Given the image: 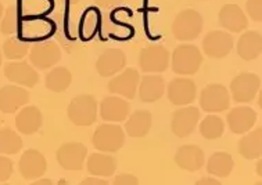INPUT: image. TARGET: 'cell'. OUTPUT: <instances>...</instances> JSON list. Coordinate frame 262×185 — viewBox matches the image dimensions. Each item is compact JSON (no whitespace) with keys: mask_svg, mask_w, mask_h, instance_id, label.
Listing matches in <instances>:
<instances>
[{"mask_svg":"<svg viewBox=\"0 0 262 185\" xmlns=\"http://www.w3.org/2000/svg\"><path fill=\"white\" fill-rule=\"evenodd\" d=\"M172 71L177 75L191 76L197 73L203 64L200 48L193 44H179L172 52Z\"/></svg>","mask_w":262,"mask_h":185,"instance_id":"cell-1","label":"cell"},{"mask_svg":"<svg viewBox=\"0 0 262 185\" xmlns=\"http://www.w3.org/2000/svg\"><path fill=\"white\" fill-rule=\"evenodd\" d=\"M204 27V19L199 11L187 9L181 11L172 24V34L181 42H191L200 36Z\"/></svg>","mask_w":262,"mask_h":185,"instance_id":"cell-2","label":"cell"},{"mask_svg":"<svg viewBox=\"0 0 262 185\" xmlns=\"http://www.w3.org/2000/svg\"><path fill=\"white\" fill-rule=\"evenodd\" d=\"M67 115L75 126L88 127L97 119V101L91 94L78 95L68 105Z\"/></svg>","mask_w":262,"mask_h":185,"instance_id":"cell-3","label":"cell"},{"mask_svg":"<svg viewBox=\"0 0 262 185\" xmlns=\"http://www.w3.org/2000/svg\"><path fill=\"white\" fill-rule=\"evenodd\" d=\"M92 144L100 152H108V153L118 152L125 144L124 130L121 126L114 123L101 124L96 128Z\"/></svg>","mask_w":262,"mask_h":185,"instance_id":"cell-4","label":"cell"},{"mask_svg":"<svg viewBox=\"0 0 262 185\" xmlns=\"http://www.w3.org/2000/svg\"><path fill=\"white\" fill-rule=\"evenodd\" d=\"M261 89V77L251 72H242L230 82V93L238 104L250 102Z\"/></svg>","mask_w":262,"mask_h":185,"instance_id":"cell-5","label":"cell"},{"mask_svg":"<svg viewBox=\"0 0 262 185\" xmlns=\"http://www.w3.org/2000/svg\"><path fill=\"white\" fill-rule=\"evenodd\" d=\"M200 107L205 112H224L230 107V97L226 87L220 83L205 86L200 93Z\"/></svg>","mask_w":262,"mask_h":185,"instance_id":"cell-6","label":"cell"},{"mask_svg":"<svg viewBox=\"0 0 262 185\" xmlns=\"http://www.w3.org/2000/svg\"><path fill=\"white\" fill-rule=\"evenodd\" d=\"M61 60V48L52 40L40 42L29 47V61L38 69H49Z\"/></svg>","mask_w":262,"mask_h":185,"instance_id":"cell-7","label":"cell"},{"mask_svg":"<svg viewBox=\"0 0 262 185\" xmlns=\"http://www.w3.org/2000/svg\"><path fill=\"white\" fill-rule=\"evenodd\" d=\"M139 65L146 73H161L169 65V51L164 46H148L139 54Z\"/></svg>","mask_w":262,"mask_h":185,"instance_id":"cell-8","label":"cell"},{"mask_svg":"<svg viewBox=\"0 0 262 185\" xmlns=\"http://www.w3.org/2000/svg\"><path fill=\"white\" fill-rule=\"evenodd\" d=\"M88 155V149L81 143H66L56 152L58 165L68 171L82 170L83 162Z\"/></svg>","mask_w":262,"mask_h":185,"instance_id":"cell-9","label":"cell"},{"mask_svg":"<svg viewBox=\"0 0 262 185\" xmlns=\"http://www.w3.org/2000/svg\"><path fill=\"white\" fill-rule=\"evenodd\" d=\"M233 36L225 31H211L203 39V51L211 58L221 60L233 48Z\"/></svg>","mask_w":262,"mask_h":185,"instance_id":"cell-10","label":"cell"},{"mask_svg":"<svg viewBox=\"0 0 262 185\" xmlns=\"http://www.w3.org/2000/svg\"><path fill=\"white\" fill-rule=\"evenodd\" d=\"M200 120V111L195 107H183L172 114L171 130L177 137L185 138L194 131Z\"/></svg>","mask_w":262,"mask_h":185,"instance_id":"cell-11","label":"cell"},{"mask_svg":"<svg viewBox=\"0 0 262 185\" xmlns=\"http://www.w3.org/2000/svg\"><path fill=\"white\" fill-rule=\"evenodd\" d=\"M139 82H140L139 72L135 68H128L108 82V90L113 94L124 97L125 100H134L136 97Z\"/></svg>","mask_w":262,"mask_h":185,"instance_id":"cell-12","label":"cell"},{"mask_svg":"<svg viewBox=\"0 0 262 185\" xmlns=\"http://www.w3.org/2000/svg\"><path fill=\"white\" fill-rule=\"evenodd\" d=\"M197 86L187 77H175L168 86V100L177 107H186L195 100Z\"/></svg>","mask_w":262,"mask_h":185,"instance_id":"cell-13","label":"cell"},{"mask_svg":"<svg viewBox=\"0 0 262 185\" xmlns=\"http://www.w3.org/2000/svg\"><path fill=\"white\" fill-rule=\"evenodd\" d=\"M18 169L25 180H36L46 173L48 163L42 152L38 149H27L19 159Z\"/></svg>","mask_w":262,"mask_h":185,"instance_id":"cell-14","label":"cell"},{"mask_svg":"<svg viewBox=\"0 0 262 185\" xmlns=\"http://www.w3.org/2000/svg\"><path fill=\"white\" fill-rule=\"evenodd\" d=\"M5 76L10 82L29 89L39 83V73L27 61L9 62L5 67Z\"/></svg>","mask_w":262,"mask_h":185,"instance_id":"cell-15","label":"cell"},{"mask_svg":"<svg viewBox=\"0 0 262 185\" xmlns=\"http://www.w3.org/2000/svg\"><path fill=\"white\" fill-rule=\"evenodd\" d=\"M126 65V56L119 48H107L96 62V71L103 77H110L122 71Z\"/></svg>","mask_w":262,"mask_h":185,"instance_id":"cell-16","label":"cell"},{"mask_svg":"<svg viewBox=\"0 0 262 185\" xmlns=\"http://www.w3.org/2000/svg\"><path fill=\"white\" fill-rule=\"evenodd\" d=\"M29 93L19 86H5L0 89V111L5 114H14L28 104Z\"/></svg>","mask_w":262,"mask_h":185,"instance_id":"cell-17","label":"cell"},{"mask_svg":"<svg viewBox=\"0 0 262 185\" xmlns=\"http://www.w3.org/2000/svg\"><path fill=\"white\" fill-rule=\"evenodd\" d=\"M257 120V114L250 107H236L226 116L230 131L234 134H244L250 131Z\"/></svg>","mask_w":262,"mask_h":185,"instance_id":"cell-18","label":"cell"},{"mask_svg":"<svg viewBox=\"0 0 262 185\" xmlns=\"http://www.w3.org/2000/svg\"><path fill=\"white\" fill-rule=\"evenodd\" d=\"M130 107L126 102V100L115 95H108L103 98L100 104V116L105 122H124L125 119L129 116Z\"/></svg>","mask_w":262,"mask_h":185,"instance_id":"cell-19","label":"cell"},{"mask_svg":"<svg viewBox=\"0 0 262 185\" xmlns=\"http://www.w3.org/2000/svg\"><path fill=\"white\" fill-rule=\"evenodd\" d=\"M204 151L199 145H191V144L183 145L178 149L175 155V163L178 166L190 173L200 170L204 166Z\"/></svg>","mask_w":262,"mask_h":185,"instance_id":"cell-20","label":"cell"},{"mask_svg":"<svg viewBox=\"0 0 262 185\" xmlns=\"http://www.w3.org/2000/svg\"><path fill=\"white\" fill-rule=\"evenodd\" d=\"M220 24L230 32L238 34L247 29L248 19L247 15L237 5H225L220 11Z\"/></svg>","mask_w":262,"mask_h":185,"instance_id":"cell-21","label":"cell"},{"mask_svg":"<svg viewBox=\"0 0 262 185\" xmlns=\"http://www.w3.org/2000/svg\"><path fill=\"white\" fill-rule=\"evenodd\" d=\"M42 112L34 105L23 108L18 112V115L15 116V127L19 133L25 134V136L36 133L42 126Z\"/></svg>","mask_w":262,"mask_h":185,"instance_id":"cell-22","label":"cell"},{"mask_svg":"<svg viewBox=\"0 0 262 185\" xmlns=\"http://www.w3.org/2000/svg\"><path fill=\"white\" fill-rule=\"evenodd\" d=\"M165 83L161 76L146 75L140 77L138 86V93L143 102H156L164 95Z\"/></svg>","mask_w":262,"mask_h":185,"instance_id":"cell-23","label":"cell"},{"mask_svg":"<svg viewBox=\"0 0 262 185\" xmlns=\"http://www.w3.org/2000/svg\"><path fill=\"white\" fill-rule=\"evenodd\" d=\"M262 35L257 31L244 32L237 42V54L246 61H253L261 56Z\"/></svg>","mask_w":262,"mask_h":185,"instance_id":"cell-24","label":"cell"},{"mask_svg":"<svg viewBox=\"0 0 262 185\" xmlns=\"http://www.w3.org/2000/svg\"><path fill=\"white\" fill-rule=\"evenodd\" d=\"M152 124V116L148 111L138 110L129 116L125 124V130L129 137L143 138L150 131Z\"/></svg>","mask_w":262,"mask_h":185,"instance_id":"cell-25","label":"cell"},{"mask_svg":"<svg viewBox=\"0 0 262 185\" xmlns=\"http://www.w3.org/2000/svg\"><path fill=\"white\" fill-rule=\"evenodd\" d=\"M115 169H117V161L104 152L92 153L86 163L88 173L96 177H111L114 174Z\"/></svg>","mask_w":262,"mask_h":185,"instance_id":"cell-26","label":"cell"},{"mask_svg":"<svg viewBox=\"0 0 262 185\" xmlns=\"http://www.w3.org/2000/svg\"><path fill=\"white\" fill-rule=\"evenodd\" d=\"M238 153L248 161L259 159L262 155V128L257 127L238 141Z\"/></svg>","mask_w":262,"mask_h":185,"instance_id":"cell-27","label":"cell"},{"mask_svg":"<svg viewBox=\"0 0 262 185\" xmlns=\"http://www.w3.org/2000/svg\"><path fill=\"white\" fill-rule=\"evenodd\" d=\"M233 157L228 152H215L207 162V171L214 177H228L233 170Z\"/></svg>","mask_w":262,"mask_h":185,"instance_id":"cell-28","label":"cell"},{"mask_svg":"<svg viewBox=\"0 0 262 185\" xmlns=\"http://www.w3.org/2000/svg\"><path fill=\"white\" fill-rule=\"evenodd\" d=\"M72 83L71 72L66 67L53 68L46 75V89L53 93H62Z\"/></svg>","mask_w":262,"mask_h":185,"instance_id":"cell-29","label":"cell"},{"mask_svg":"<svg viewBox=\"0 0 262 185\" xmlns=\"http://www.w3.org/2000/svg\"><path fill=\"white\" fill-rule=\"evenodd\" d=\"M101 18H100V11L97 9H89L86 10L83 15H82L81 24H79V32L82 35L83 40H89L95 36L97 32V29L100 27Z\"/></svg>","mask_w":262,"mask_h":185,"instance_id":"cell-30","label":"cell"},{"mask_svg":"<svg viewBox=\"0 0 262 185\" xmlns=\"http://www.w3.org/2000/svg\"><path fill=\"white\" fill-rule=\"evenodd\" d=\"M23 148V140L14 130L6 127L0 130V153L3 155H14L18 153Z\"/></svg>","mask_w":262,"mask_h":185,"instance_id":"cell-31","label":"cell"},{"mask_svg":"<svg viewBox=\"0 0 262 185\" xmlns=\"http://www.w3.org/2000/svg\"><path fill=\"white\" fill-rule=\"evenodd\" d=\"M225 131L224 120L216 115H208L200 123V133L205 140H218Z\"/></svg>","mask_w":262,"mask_h":185,"instance_id":"cell-32","label":"cell"},{"mask_svg":"<svg viewBox=\"0 0 262 185\" xmlns=\"http://www.w3.org/2000/svg\"><path fill=\"white\" fill-rule=\"evenodd\" d=\"M3 52L9 60H21L29 52V46L19 39L10 38L3 44Z\"/></svg>","mask_w":262,"mask_h":185,"instance_id":"cell-33","label":"cell"},{"mask_svg":"<svg viewBox=\"0 0 262 185\" xmlns=\"http://www.w3.org/2000/svg\"><path fill=\"white\" fill-rule=\"evenodd\" d=\"M19 22V10L15 6L7 7L3 17V21L0 24V32L3 35H13L18 28Z\"/></svg>","mask_w":262,"mask_h":185,"instance_id":"cell-34","label":"cell"},{"mask_svg":"<svg viewBox=\"0 0 262 185\" xmlns=\"http://www.w3.org/2000/svg\"><path fill=\"white\" fill-rule=\"evenodd\" d=\"M246 11L250 18L255 22L262 21V0H247L246 2Z\"/></svg>","mask_w":262,"mask_h":185,"instance_id":"cell-35","label":"cell"},{"mask_svg":"<svg viewBox=\"0 0 262 185\" xmlns=\"http://www.w3.org/2000/svg\"><path fill=\"white\" fill-rule=\"evenodd\" d=\"M13 174V161L6 156H0V182L7 181Z\"/></svg>","mask_w":262,"mask_h":185,"instance_id":"cell-36","label":"cell"},{"mask_svg":"<svg viewBox=\"0 0 262 185\" xmlns=\"http://www.w3.org/2000/svg\"><path fill=\"white\" fill-rule=\"evenodd\" d=\"M113 185H139V178L134 174L124 173V174H118L115 177Z\"/></svg>","mask_w":262,"mask_h":185,"instance_id":"cell-37","label":"cell"},{"mask_svg":"<svg viewBox=\"0 0 262 185\" xmlns=\"http://www.w3.org/2000/svg\"><path fill=\"white\" fill-rule=\"evenodd\" d=\"M124 0H95L96 6L99 7V9H113L115 6L121 5Z\"/></svg>","mask_w":262,"mask_h":185,"instance_id":"cell-38","label":"cell"},{"mask_svg":"<svg viewBox=\"0 0 262 185\" xmlns=\"http://www.w3.org/2000/svg\"><path fill=\"white\" fill-rule=\"evenodd\" d=\"M79 185H108V181L103 180V178H97V177H86L81 181Z\"/></svg>","mask_w":262,"mask_h":185,"instance_id":"cell-39","label":"cell"},{"mask_svg":"<svg viewBox=\"0 0 262 185\" xmlns=\"http://www.w3.org/2000/svg\"><path fill=\"white\" fill-rule=\"evenodd\" d=\"M195 185H222L218 180L211 178V177H203L200 180L195 182Z\"/></svg>","mask_w":262,"mask_h":185,"instance_id":"cell-40","label":"cell"},{"mask_svg":"<svg viewBox=\"0 0 262 185\" xmlns=\"http://www.w3.org/2000/svg\"><path fill=\"white\" fill-rule=\"evenodd\" d=\"M31 185H54V182L52 180H49V178H42V180L35 181Z\"/></svg>","mask_w":262,"mask_h":185,"instance_id":"cell-41","label":"cell"},{"mask_svg":"<svg viewBox=\"0 0 262 185\" xmlns=\"http://www.w3.org/2000/svg\"><path fill=\"white\" fill-rule=\"evenodd\" d=\"M64 2H66V5H68V6H75V5H78L81 0H64Z\"/></svg>","mask_w":262,"mask_h":185,"instance_id":"cell-42","label":"cell"},{"mask_svg":"<svg viewBox=\"0 0 262 185\" xmlns=\"http://www.w3.org/2000/svg\"><path fill=\"white\" fill-rule=\"evenodd\" d=\"M257 174L259 177H261V174H262V171H261V161L258 162V165H257Z\"/></svg>","mask_w":262,"mask_h":185,"instance_id":"cell-43","label":"cell"},{"mask_svg":"<svg viewBox=\"0 0 262 185\" xmlns=\"http://www.w3.org/2000/svg\"><path fill=\"white\" fill-rule=\"evenodd\" d=\"M2 15H3V5H2V2H0V18H2Z\"/></svg>","mask_w":262,"mask_h":185,"instance_id":"cell-44","label":"cell"},{"mask_svg":"<svg viewBox=\"0 0 262 185\" xmlns=\"http://www.w3.org/2000/svg\"><path fill=\"white\" fill-rule=\"evenodd\" d=\"M0 65H2V50H0Z\"/></svg>","mask_w":262,"mask_h":185,"instance_id":"cell-45","label":"cell"},{"mask_svg":"<svg viewBox=\"0 0 262 185\" xmlns=\"http://www.w3.org/2000/svg\"><path fill=\"white\" fill-rule=\"evenodd\" d=\"M255 185H262V184H261V181H258V182H257V184H255Z\"/></svg>","mask_w":262,"mask_h":185,"instance_id":"cell-46","label":"cell"},{"mask_svg":"<svg viewBox=\"0 0 262 185\" xmlns=\"http://www.w3.org/2000/svg\"><path fill=\"white\" fill-rule=\"evenodd\" d=\"M0 185H9V184H0Z\"/></svg>","mask_w":262,"mask_h":185,"instance_id":"cell-47","label":"cell"}]
</instances>
